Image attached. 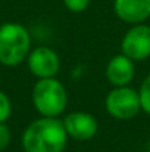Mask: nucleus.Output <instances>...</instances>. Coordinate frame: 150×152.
Wrapping results in <instances>:
<instances>
[{
    "label": "nucleus",
    "instance_id": "5",
    "mask_svg": "<svg viewBox=\"0 0 150 152\" xmlns=\"http://www.w3.org/2000/svg\"><path fill=\"white\" fill-rule=\"evenodd\" d=\"M121 50L125 56L136 61H144L150 56V27L136 24L130 28L121 42Z\"/></svg>",
    "mask_w": 150,
    "mask_h": 152
},
{
    "label": "nucleus",
    "instance_id": "6",
    "mask_svg": "<svg viewBox=\"0 0 150 152\" xmlns=\"http://www.w3.org/2000/svg\"><path fill=\"white\" fill-rule=\"evenodd\" d=\"M62 121L68 133V137H72L81 142L93 139L99 129V124L94 115H91L90 112H84V111L69 112Z\"/></svg>",
    "mask_w": 150,
    "mask_h": 152
},
{
    "label": "nucleus",
    "instance_id": "12",
    "mask_svg": "<svg viewBox=\"0 0 150 152\" xmlns=\"http://www.w3.org/2000/svg\"><path fill=\"white\" fill-rule=\"evenodd\" d=\"M63 4L68 10L80 13V12H84L88 7L90 0H63Z\"/></svg>",
    "mask_w": 150,
    "mask_h": 152
},
{
    "label": "nucleus",
    "instance_id": "2",
    "mask_svg": "<svg viewBox=\"0 0 150 152\" xmlns=\"http://www.w3.org/2000/svg\"><path fill=\"white\" fill-rule=\"evenodd\" d=\"M31 52V36L18 22H6L0 27V64L16 66L24 62Z\"/></svg>",
    "mask_w": 150,
    "mask_h": 152
},
{
    "label": "nucleus",
    "instance_id": "8",
    "mask_svg": "<svg viewBox=\"0 0 150 152\" xmlns=\"http://www.w3.org/2000/svg\"><path fill=\"white\" fill-rule=\"evenodd\" d=\"M136 75L134 61L124 53L115 55L106 65V78L115 87L128 86Z\"/></svg>",
    "mask_w": 150,
    "mask_h": 152
},
{
    "label": "nucleus",
    "instance_id": "7",
    "mask_svg": "<svg viewBox=\"0 0 150 152\" xmlns=\"http://www.w3.org/2000/svg\"><path fill=\"white\" fill-rule=\"evenodd\" d=\"M30 71L38 78H50L59 72L60 59L57 53L47 46H38L30 52L27 58Z\"/></svg>",
    "mask_w": 150,
    "mask_h": 152
},
{
    "label": "nucleus",
    "instance_id": "9",
    "mask_svg": "<svg viewBox=\"0 0 150 152\" xmlns=\"http://www.w3.org/2000/svg\"><path fill=\"white\" fill-rule=\"evenodd\" d=\"M116 16L127 24H143L150 18V0H115Z\"/></svg>",
    "mask_w": 150,
    "mask_h": 152
},
{
    "label": "nucleus",
    "instance_id": "1",
    "mask_svg": "<svg viewBox=\"0 0 150 152\" xmlns=\"http://www.w3.org/2000/svg\"><path fill=\"white\" fill-rule=\"evenodd\" d=\"M68 143V133L63 121L57 117H41L34 120L22 134L25 152H63Z\"/></svg>",
    "mask_w": 150,
    "mask_h": 152
},
{
    "label": "nucleus",
    "instance_id": "13",
    "mask_svg": "<svg viewBox=\"0 0 150 152\" xmlns=\"http://www.w3.org/2000/svg\"><path fill=\"white\" fill-rule=\"evenodd\" d=\"M10 142V130L4 123H0V151H3Z\"/></svg>",
    "mask_w": 150,
    "mask_h": 152
},
{
    "label": "nucleus",
    "instance_id": "3",
    "mask_svg": "<svg viewBox=\"0 0 150 152\" xmlns=\"http://www.w3.org/2000/svg\"><path fill=\"white\" fill-rule=\"evenodd\" d=\"M31 98L41 117H59L68 105L66 89L56 77L40 78L33 87Z\"/></svg>",
    "mask_w": 150,
    "mask_h": 152
},
{
    "label": "nucleus",
    "instance_id": "4",
    "mask_svg": "<svg viewBox=\"0 0 150 152\" xmlns=\"http://www.w3.org/2000/svg\"><path fill=\"white\" fill-rule=\"evenodd\" d=\"M106 111L116 120H131L141 111L140 95L130 86L113 87L104 101Z\"/></svg>",
    "mask_w": 150,
    "mask_h": 152
},
{
    "label": "nucleus",
    "instance_id": "11",
    "mask_svg": "<svg viewBox=\"0 0 150 152\" xmlns=\"http://www.w3.org/2000/svg\"><path fill=\"white\" fill-rule=\"evenodd\" d=\"M12 114V103L10 99L0 90V123H4Z\"/></svg>",
    "mask_w": 150,
    "mask_h": 152
},
{
    "label": "nucleus",
    "instance_id": "10",
    "mask_svg": "<svg viewBox=\"0 0 150 152\" xmlns=\"http://www.w3.org/2000/svg\"><path fill=\"white\" fill-rule=\"evenodd\" d=\"M138 95H140V102H141V111H144L146 114L150 115V74L143 80Z\"/></svg>",
    "mask_w": 150,
    "mask_h": 152
}]
</instances>
